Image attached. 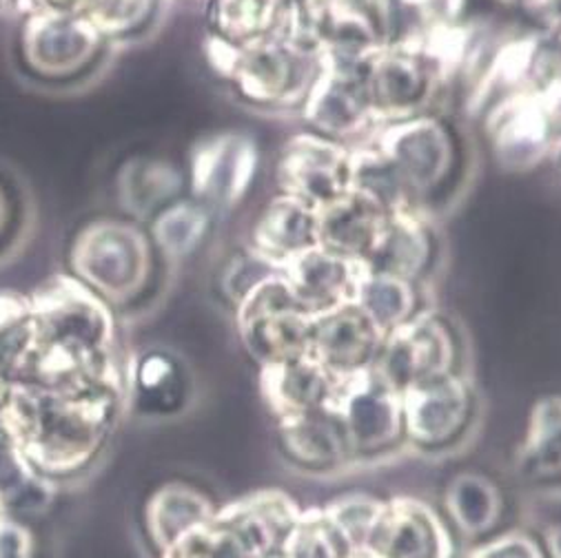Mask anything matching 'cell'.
<instances>
[{
    "mask_svg": "<svg viewBox=\"0 0 561 558\" xmlns=\"http://www.w3.org/2000/svg\"><path fill=\"white\" fill-rule=\"evenodd\" d=\"M71 268L80 284L112 302L136 298L153 270L151 237L125 220H96L73 240Z\"/></svg>",
    "mask_w": 561,
    "mask_h": 558,
    "instance_id": "obj_1",
    "label": "cell"
},
{
    "mask_svg": "<svg viewBox=\"0 0 561 558\" xmlns=\"http://www.w3.org/2000/svg\"><path fill=\"white\" fill-rule=\"evenodd\" d=\"M331 410L342 423L353 461L382 458L407 445L402 395L373 368L337 380Z\"/></svg>",
    "mask_w": 561,
    "mask_h": 558,
    "instance_id": "obj_2",
    "label": "cell"
},
{
    "mask_svg": "<svg viewBox=\"0 0 561 558\" xmlns=\"http://www.w3.org/2000/svg\"><path fill=\"white\" fill-rule=\"evenodd\" d=\"M311 322L313 315L298 304L287 279L277 277L255 282L238 311L242 341L260 365L309 357Z\"/></svg>",
    "mask_w": 561,
    "mask_h": 558,
    "instance_id": "obj_3",
    "label": "cell"
},
{
    "mask_svg": "<svg viewBox=\"0 0 561 558\" xmlns=\"http://www.w3.org/2000/svg\"><path fill=\"white\" fill-rule=\"evenodd\" d=\"M478 395L461 372L402 393L407 445L422 454H444L473 432Z\"/></svg>",
    "mask_w": 561,
    "mask_h": 558,
    "instance_id": "obj_4",
    "label": "cell"
},
{
    "mask_svg": "<svg viewBox=\"0 0 561 558\" xmlns=\"http://www.w3.org/2000/svg\"><path fill=\"white\" fill-rule=\"evenodd\" d=\"M457 359V339L450 326L431 315H415L385 335L373 370L402 395L420 384L459 372Z\"/></svg>",
    "mask_w": 561,
    "mask_h": 558,
    "instance_id": "obj_5",
    "label": "cell"
},
{
    "mask_svg": "<svg viewBox=\"0 0 561 558\" xmlns=\"http://www.w3.org/2000/svg\"><path fill=\"white\" fill-rule=\"evenodd\" d=\"M107 40L87 16L30 14L21 32V56L41 78L69 80L93 67Z\"/></svg>",
    "mask_w": 561,
    "mask_h": 558,
    "instance_id": "obj_6",
    "label": "cell"
},
{
    "mask_svg": "<svg viewBox=\"0 0 561 558\" xmlns=\"http://www.w3.org/2000/svg\"><path fill=\"white\" fill-rule=\"evenodd\" d=\"M362 554L370 558H455V532L431 503L393 497L373 525Z\"/></svg>",
    "mask_w": 561,
    "mask_h": 558,
    "instance_id": "obj_7",
    "label": "cell"
},
{
    "mask_svg": "<svg viewBox=\"0 0 561 558\" xmlns=\"http://www.w3.org/2000/svg\"><path fill=\"white\" fill-rule=\"evenodd\" d=\"M385 333L355 304H340L313 315L309 354L335 380L368 370L376 363Z\"/></svg>",
    "mask_w": 561,
    "mask_h": 558,
    "instance_id": "obj_8",
    "label": "cell"
},
{
    "mask_svg": "<svg viewBox=\"0 0 561 558\" xmlns=\"http://www.w3.org/2000/svg\"><path fill=\"white\" fill-rule=\"evenodd\" d=\"M277 443L296 470L311 475L337 473L353 461L342 423L331 408L279 419Z\"/></svg>",
    "mask_w": 561,
    "mask_h": 558,
    "instance_id": "obj_9",
    "label": "cell"
},
{
    "mask_svg": "<svg viewBox=\"0 0 561 558\" xmlns=\"http://www.w3.org/2000/svg\"><path fill=\"white\" fill-rule=\"evenodd\" d=\"M335 386L337 380L311 354L262 365L260 372V393L277 421L331 408Z\"/></svg>",
    "mask_w": 561,
    "mask_h": 558,
    "instance_id": "obj_10",
    "label": "cell"
},
{
    "mask_svg": "<svg viewBox=\"0 0 561 558\" xmlns=\"http://www.w3.org/2000/svg\"><path fill=\"white\" fill-rule=\"evenodd\" d=\"M353 173L351 160L340 149L313 140L298 144L283 162V177L291 198L307 207L322 205L327 209L348 196Z\"/></svg>",
    "mask_w": 561,
    "mask_h": 558,
    "instance_id": "obj_11",
    "label": "cell"
},
{
    "mask_svg": "<svg viewBox=\"0 0 561 558\" xmlns=\"http://www.w3.org/2000/svg\"><path fill=\"white\" fill-rule=\"evenodd\" d=\"M220 512L244 534L262 558H277L300 521L302 508L283 490H260Z\"/></svg>",
    "mask_w": 561,
    "mask_h": 558,
    "instance_id": "obj_12",
    "label": "cell"
},
{
    "mask_svg": "<svg viewBox=\"0 0 561 558\" xmlns=\"http://www.w3.org/2000/svg\"><path fill=\"white\" fill-rule=\"evenodd\" d=\"M253 155L247 142L225 136L196 147L192 158L194 194L203 200L231 205L247 189Z\"/></svg>",
    "mask_w": 561,
    "mask_h": 558,
    "instance_id": "obj_13",
    "label": "cell"
},
{
    "mask_svg": "<svg viewBox=\"0 0 561 558\" xmlns=\"http://www.w3.org/2000/svg\"><path fill=\"white\" fill-rule=\"evenodd\" d=\"M444 512L455 534L478 543L495 534L502 523L504 495L491 477L463 470L446 486Z\"/></svg>",
    "mask_w": 561,
    "mask_h": 558,
    "instance_id": "obj_14",
    "label": "cell"
},
{
    "mask_svg": "<svg viewBox=\"0 0 561 558\" xmlns=\"http://www.w3.org/2000/svg\"><path fill=\"white\" fill-rule=\"evenodd\" d=\"M517 470L537 484L561 481V395H546L533 406Z\"/></svg>",
    "mask_w": 561,
    "mask_h": 558,
    "instance_id": "obj_15",
    "label": "cell"
},
{
    "mask_svg": "<svg viewBox=\"0 0 561 558\" xmlns=\"http://www.w3.org/2000/svg\"><path fill=\"white\" fill-rule=\"evenodd\" d=\"M318 218L311 207L296 198H283L271 205L255 229V248L266 259H296L298 255L316 248Z\"/></svg>",
    "mask_w": 561,
    "mask_h": 558,
    "instance_id": "obj_16",
    "label": "cell"
},
{
    "mask_svg": "<svg viewBox=\"0 0 561 558\" xmlns=\"http://www.w3.org/2000/svg\"><path fill=\"white\" fill-rule=\"evenodd\" d=\"M279 3L283 0H211L214 38L238 49L273 40L271 32L283 23Z\"/></svg>",
    "mask_w": 561,
    "mask_h": 558,
    "instance_id": "obj_17",
    "label": "cell"
},
{
    "mask_svg": "<svg viewBox=\"0 0 561 558\" xmlns=\"http://www.w3.org/2000/svg\"><path fill=\"white\" fill-rule=\"evenodd\" d=\"M370 105L380 112H402L422 105L428 93V75L413 56H382L366 73Z\"/></svg>",
    "mask_w": 561,
    "mask_h": 558,
    "instance_id": "obj_18",
    "label": "cell"
},
{
    "mask_svg": "<svg viewBox=\"0 0 561 558\" xmlns=\"http://www.w3.org/2000/svg\"><path fill=\"white\" fill-rule=\"evenodd\" d=\"M180 189V175L167 162H129L121 175V200L136 218H151L171 205Z\"/></svg>",
    "mask_w": 561,
    "mask_h": 558,
    "instance_id": "obj_19",
    "label": "cell"
},
{
    "mask_svg": "<svg viewBox=\"0 0 561 558\" xmlns=\"http://www.w3.org/2000/svg\"><path fill=\"white\" fill-rule=\"evenodd\" d=\"M353 302L385 335L417 315L415 298L402 277H362Z\"/></svg>",
    "mask_w": 561,
    "mask_h": 558,
    "instance_id": "obj_20",
    "label": "cell"
},
{
    "mask_svg": "<svg viewBox=\"0 0 561 558\" xmlns=\"http://www.w3.org/2000/svg\"><path fill=\"white\" fill-rule=\"evenodd\" d=\"M169 558H262L244 534L218 510L209 521L178 538Z\"/></svg>",
    "mask_w": 561,
    "mask_h": 558,
    "instance_id": "obj_21",
    "label": "cell"
},
{
    "mask_svg": "<svg viewBox=\"0 0 561 558\" xmlns=\"http://www.w3.org/2000/svg\"><path fill=\"white\" fill-rule=\"evenodd\" d=\"M357 549L333 525L324 508L302 510L277 558H355Z\"/></svg>",
    "mask_w": 561,
    "mask_h": 558,
    "instance_id": "obj_22",
    "label": "cell"
},
{
    "mask_svg": "<svg viewBox=\"0 0 561 558\" xmlns=\"http://www.w3.org/2000/svg\"><path fill=\"white\" fill-rule=\"evenodd\" d=\"M207 211L196 202H171L151 222V242L169 255H190L207 233Z\"/></svg>",
    "mask_w": 561,
    "mask_h": 558,
    "instance_id": "obj_23",
    "label": "cell"
},
{
    "mask_svg": "<svg viewBox=\"0 0 561 558\" xmlns=\"http://www.w3.org/2000/svg\"><path fill=\"white\" fill-rule=\"evenodd\" d=\"M214 514V505L203 495L190 488H173L160 497V510L153 530L160 545L171 547L178 538L203 525Z\"/></svg>",
    "mask_w": 561,
    "mask_h": 558,
    "instance_id": "obj_24",
    "label": "cell"
},
{
    "mask_svg": "<svg viewBox=\"0 0 561 558\" xmlns=\"http://www.w3.org/2000/svg\"><path fill=\"white\" fill-rule=\"evenodd\" d=\"M322 508H324L327 516L333 521V525L357 549V554H362L364 543H366L373 525H376V521H378V516L385 508V499L353 492V495L333 499L331 503H327Z\"/></svg>",
    "mask_w": 561,
    "mask_h": 558,
    "instance_id": "obj_25",
    "label": "cell"
},
{
    "mask_svg": "<svg viewBox=\"0 0 561 558\" xmlns=\"http://www.w3.org/2000/svg\"><path fill=\"white\" fill-rule=\"evenodd\" d=\"M469 558H554L550 545L530 530H506L473 545Z\"/></svg>",
    "mask_w": 561,
    "mask_h": 558,
    "instance_id": "obj_26",
    "label": "cell"
},
{
    "mask_svg": "<svg viewBox=\"0 0 561 558\" xmlns=\"http://www.w3.org/2000/svg\"><path fill=\"white\" fill-rule=\"evenodd\" d=\"M27 14H56V16H91L103 0H21Z\"/></svg>",
    "mask_w": 561,
    "mask_h": 558,
    "instance_id": "obj_27",
    "label": "cell"
},
{
    "mask_svg": "<svg viewBox=\"0 0 561 558\" xmlns=\"http://www.w3.org/2000/svg\"><path fill=\"white\" fill-rule=\"evenodd\" d=\"M10 218H12L10 200H8V194H5V189H3V184H0V240H3L5 233H8Z\"/></svg>",
    "mask_w": 561,
    "mask_h": 558,
    "instance_id": "obj_28",
    "label": "cell"
},
{
    "mask_svg": "<svg viewBox=\"0 0 561 558\" xmlns=\"http://www.w3.org/2000/svg\"><path fill=\"white\" fill-rule=\"evenodd\" d=\"M548 545H550L552 556H554V558H561V534H559L557 538H552Z\"/></svg>",
    "mask_w": 561,
    "mask_h": 558,
    "instance_id": "obj_29",
    "label": "cell"
},
{
    "mask_svg": "<svg viewBox=\"0 0 561 558\" xmlns=\"http://www.w3.org/2000/svg\"><path fill=\"white\" fill-rule=\"evenodd\" d=\"M355 558H370V556H366V554H357Z\"/></svg>",
    "mask_w": 561,
    "mask_h": 558,
    "instance_id": "obj_30",
    "label": "cell"
},
{
    "mask_svg": "<svg viewBox=\"0 0 561 558\" xmlns=\"http://www.w3.org/2000/svg\"><path fill=\"white\" fill-rule=\"evenodd\" d=\"M305 3H307V0H305Z\"/></svg>",
    "mask_w": 561,
    "mask_h": 558,
    "instance_id": "obj_31",
    "label": "cell"
}]
</instances>
